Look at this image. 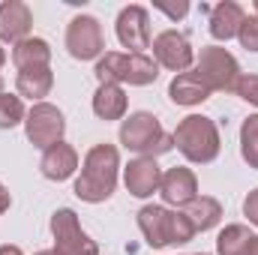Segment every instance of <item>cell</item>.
<instances>
[{"label": "cell", "mask_w": 258, "mask_h": 255, "mask_svg": "<svg viewBox=\"0 0 258 255\" xmlns=\"http://www.w3.org/2000/svg\"><path fill=\"white\" fill-rule=\"evenodd\" d=\"M51 234H54V249L60 255H99L96 240H90L81 231L78 216L69 207L54 210V216H51Z\"/></svg>", "instance_id": "52a82bcc"}, {"label": "cell", "mask_w": 258, "mask_h": 255, "mask_svg": "<svg viewBox=\"0 0 258 255\" xmlns=\"http://www.w3.org/2000/svg\"><path fill=\"white\" fill-rule=\"evenodd\" d=\"M138 228H141L144 240H147L153 249L189 243L195 237V228H192V222L186 219V213L165 210V207H159V204H147V207L138 210Z\"/></svg>", "instance_id": "7a4b0ae2"}, {"label": "cell", "mask_w": 258, "mask_h": 255, "mask_svg": "<svg viewBox=\"0 0 258 255\" xmlns=\"http://www.w3.org/2000/svg\"><path fill=\"white\" fill-rule=\"evenodd\" d=\"M6 63V51H3V48H0V66Z\"/></svg>", "instance_id": "1f68e13d"}, {"label": "cell", "mask_w": 258, "mask_h": 255, "mask_svg": "<svg viewBox=\"0 0 258 255\" xmlns=\"http://www.w3.org/2000/svg\"><path fill=\"white\" fill-rule=\"evenodd\" d=\"M117 39L129 48V54H141L150 48V18L144 6H126L117 15Z\"/></svg>", "instance_id": "8fae6325"}, {"label": "cell", "mask_w": 258, "mask_h": 255, "mask_svg": "<svg viewBox=\"0 0 258 255\" xmlns=\"http://www.w3.org/2000/svg\"><path fill=\"white\" fill-rule=\"evenodd\" d=\"M93 111L102 120H120L126 114V93L120 84H99L93 93Z\"/></svg>", "instance_id": "ac0fdd59"}, {"label": "cell", "mask_w": 258, "mask_h": 255, "mask_svg": "<svg viewBox=\"0 0 258 255\" xmlns=\"http://www.w3.org/2000/svg\"><path fill=\"white\" fill-rule=\"evenodd\" d=\"M120 144L126 150H135L141 156L156 159V156H162V153H168L174 147V138L159 126V120L153 114L135 111V114H129L126 120L120 123Z\"/></svg>", "instance_id": "5b68a950"}, {"label": "cell", "mask_w": 258, "mask_h": 255, "mask_svg": "<svg viewBox=\"0 0 258 255\" xmlns=\"http://www.w3.org/2000/svg\"><path fill=\"white\" fill-rule=\"evenodd\" d=\"M30 27H33V15H30L27 3H21V0L0 3V39L3 42H15L18 45L21 39H27Z\"/></svg>", "instance_id": "5bb4252c"}, {"label": "cell", "mask_w": 258, "mask_h": 255, "mask_svg": "<svg viewBox=\"0 0 258 255\" xmlns=\"http://www.w3.org/2000/svg\"><path fill=\"white\" fill-rule=\"evenodd\" d=\"M234 93H237L240 99H246L249 105H258V75H240Z\"/></svg>", "instance_id": "484cf974"}, {"label": "cell", "mask_w": 258, "mask_h": 255, "mask_svg": "<svg viewBox=\"0 0 258 255\" xmlns=\"http://www.w3.org/2000/svg\"><path fill=\"white\" fill-rule=\"evenodd\" d=\"M12 63L18 69H30V66H48L51 63V48L45 39L39 36H27L12 48Z\"/></svg>", "instance_id": "44dd1931"}, {"label": "cell", "mask_w": 258, "mask_h": 255, "mask_svg": "<svg viewBox=\"0 0 258 255\" xmlns=\"http://www.w3.org/2000/svg\"><path fill=\"white\" fill-rule=\"evenodd\" d=\"M198 255H207V252H198Z\"/></svg>", "instance_id": "d590c367"}, {"label": "cell", "mask_w": 258, "mask_h": 255, "mask_svg": "<svg viewBox=\"0 0 258 255\" xmlns=\"http://www.w3.org/2000/svg\"><path fill=\"white\" fill-rule=\"evenodd\" d=\"M243 213L249 216V222L258 225V189H252L246 195V201H243Z\"/></svg>", "instance_id": "4316f807"}, {"label": "cell", "mask_w": 258, "mask_h": 255, "mask_svg": "<svg viewBox=\"0 0 258 255\" xmlns=\"http://www.w3.org/2000/svg\"><path fill=\"white\" fill-rule=\"evenodd\" d=\"M51 84H54V75L48 66H30V69H18V78H15V87H18V96H27V99H42L51 93Z\"/></svg>", "instance_id": "e0dca14e"}, {"label": "cell", "mask_w": 258, "mask_h": 255, "mask_svg": "<svg viewBox=\"0 0 258 255\" xmlns=\"http://www.w3.org/2000/svg\"><path fill=\"white\" fill-rule=\"evenodd\" d=\"M117 168H120V156L114 144H96L87 150L81 174L75 180V195L87 204H99L108 201L117 186Z\"/></svg>", "instance_id": "6da1fadb"}, {"label": "cell", "mask_w": 258, "mask_h": 255, "mask_svg": "<svg viewBox=\"0 0 258 255\" xmlns=\"http://www.w3.org/2000/svg\"><path fill=\"white\" fill-rule=\"evenodd\" d=\"M252 9H255V15H258V0H255V3H252Z\"/></svg>", "instance_id": "d6a6232c"}, {"label": "cell", "mask_w": 258, "mask_h": 255, "mask_svg": "<svg viewBox=\"0 0 258 255\" xmlns=\"http://www.w3.org/2000/svg\"><path fill=\"white\" fill-rule=\"evenodd\" d=\"M153 57H156V66H165L171 72H186L192 66V45L183 33L177 30H165L153 39Z\"/></svg>", "instance_id": "30bf717a"}, {"label": "cell", "mask_w": 258, "mask_h": 255, "mask_svg": "<svg viewBox=\"0 0 258 255\" xmlns=\"http://www.w3.org/2000/svg\"><path fill=\"white\" fill-rule=\"evenodd\" d=\"M123 183H126L129 195H135V198L153 195V192L159 189V183H162V171H159L156 159H150V156L132 159L123 168Z\"/></svg>", "instance_id": "7c38bea8"}, {"label": "cell", "mask_w": 258, "mask_h": 255, "mask_svg": "<svg viewBox=\"0 0 258 255\" xmlns=\"http://www.w3.org/2000/svg\"><path fill=\"white\" fill-rule=\"evenodd\" d=\"M0 255H24L18 246H12V243H6V246H0Z\"/></svg>", "instance_id": "f546056e"}, {"label": "cell", "mask_w": 258, "mask_h": 255, "mask_svg": "<svg viewBox=\"0 0 258 255\" xmlns=\"http://www.w3.org/2000/svg\"><path fill=\"white\" fill-rule=\"evenodd\" d=\"M258 246V234H252L246 225H228L216 237L219 255H252Z\"/></svg>", "instance_id": "d6986e66"}, {"label": "cell", "mask_w": 258, "mask_h": 255, "mask_svg": "<svg viewBox=\"0 0 258 255\" xmlns=\"http://www.w3.org/2000/svg\"><path fill=\"white\" fill-rule=\"evenodd\" d=\"M66 51L75 60H96L105 51L102 27L93 15H75L66 27Z\"/></svg>", "instance_id": "ba28073f"}, {"label": "cell", "mask_w": 258, "mask_h": 255, "mask_svg": "<svg viewBox=\"0 0 258 255\" xmlns=\"http://www.w3.org/2000/svg\"><path fill=\"white\" fill-rule=\"evenodd\" d=\"M24 102L21 96H12V93H0V129H12L24 120Z\"/></svg>", "instance_id": "cb8c5ba5"}, {"label": "cell", "mask_w": 258, "mask_h": 255, "mask_svg": "<svg viewBox=\"0 0 258 255\" xmlns=\"http://www.w3.org/2000/svg\"><path fill=\"white\" fill-rule=\"evenodd\" d=\"M0 93H3V78H0Z\"/></svg>", "instance_id": "836d02e7"}, {"label": "cell", "mask_w": 258, "mask_h": 255, "mask_svg": "<svg viewBox=\"0 0 258 255\" xmlns=\"http://www.w3.org/2000/svg\"><path fill=\"white\" fill-rule=\"evenodd\" d=\"M240 153L249 162V168H258V114L246 117L240 126Z\"/></svg>", "instance_id": "603a6c76"}, {"label": "cell", "mask_w": 258, "mask_h": 255, "mask_svg": "<svg viewBox=\"0 0 258 255\" xmlns=\"http://www.w3.org/2000/svg\"><path fill=\"white\" fill-rule=\"evenodd\" d=\"M171 138H174L177 150H180L189 162H201V165L213 162V159L219 156V147H222L216 123H213L210 117H204V114H189V117H183V120L177 123V129H174Z\"/></svg>", "instance_id": "277c9868"}, {"label": "cell", "mask_w": 258, "mask_h": 255, "mask_svg": "<svg viewBox=\"0 0 258 255\" xmlns=\"http://www.w3.org/2000/svg\"><path fill=\"white\" fill-rule=\"evenodd\" d=\"M243 18H246L243 6H237V3H231V0L216 3V6L210 9V36H213V39H231V36H237Z\"/></svg>", "instance_id": "2e32d148"}, {"label": "cell", "mask_w": 258, "mask_h": 255, "mask_svg": "<svg viewBox=\"0 0 258 255\" xmlns=\"http://www.w3.org/2000/svg\"><path fill=\"white\" fill-rule=\"evenodd\" d=\"M168 96H171V102H177V105H201V102L210 96V90L195 78L192 72H180V75H174V81L168 84Z\"/></svg>", "instance_id": "ffe728a7"}, {"label": "cell", "mask_w": 258, "mask_h": 255, "mask_svg": "<svg viewBox=\"0 0 258 255\" xmlns=\"http://www.w3.org/2000/svg\"><path fill=\"white\" fill-rule=\"evenodd\" d=\"M96 78L99 84H132V87H147L156 81L159 66L147 54H120L108 51L96 60Z\"/></svg>", "instance_id": "3957f363"}, {"label": "cell", "mask_w": 258, "mask_h": 255, "mask_svg": "<svg viewBox=\"0 0 258 255\" xmlns=\"http://www.w3.org/2000/svg\"><path fill=\"white\" fill-rule=\"evenodd\" d=\"M159 192L165 198V204H174V207H189L195 198H198V180L189 168H171L162 174V183Z\"/></svg>", "instance_id": "4fadbf2b"}, {"label": "cell", "mask_w": 258, "mask_h": 255, "mask_svg": "<svg viewBox=\"0 0 258 255\" xmlns=\"http://www.w3.org/2000/svg\"><path fill=\"white\" fill-rule=\"evenodd\" d=\"M252 255H258V246H255V252H252Z\"/></svg>", "instance_id": "e575fe53"}, {"label": "cell", "mask_w": 258, "mask_h": 255, "mask_svg": "<svg viewBox=\"0 0 258 255\" xmlns=\"http://www.w3.org/2000/svg\"><path fill=\"white\" fill-rule=\"evenodd\" d=\"M9 207H12V195H9V189L0 183V213H6Z\"/></svg>", "instance_id": "f1b7e54d"}, {"label": "cell", "mask_w": 258, "mask_h": 255, "mask_svg": "<svg viewBox=\"0 0 258 255\" xmlns=\"http://www.w3.org/2000/svg\"><path fill=\"white\" fill-rule=\"evenodd\" d=\"M156 9H162L168 18H174V21H177V18H183V15L189 12V3H177V6H168V3H156Z\"/></svg>", "instance_id": "83f0119b"}, {"label": "cell", "mask_w": 258, "mask_h": 255, "mask_svg": "<svg viewBox=\"0 0 258 255\" xmlns=\"http://www.w3.org/2000/svg\"><path fill=\"white\" fill-rule=\"evenodd\" d=\"M24 132H27V138H30L36 147H45V150H48V147H54L57 141H63L66 120L54 105L36 102V105L27 111V117H24Z\"/></svg>", "instance_id": "9c48e42d"}, {"label": "cell", "mask_w": 258, "mask_h": 255, "mask_svg": "<svg viewBox=\"0 0 258 255\" xmlns=\"http://www.w3.org/2000/svg\"><path fill=\"white\" fill-rule=\"evenodd\" d=\"M75 168H78V153H75V147L66 144V141H57L54 147H48V150L42 153V159H39L42 177L57 180V183L66 180V177H72Z\"/></svg>", "instance_id": "9a60e30c"}, {"label": "cell", "mask_w": 258, "mask_h": 255, "mask_svg": "<svg viewBox=\"0 0 258 255\" xmlns=\"http://www.w3.org/2000/svg\"><path fill=\"white\" fill-rule=\"evenodd\" d=\"M186 219L192 222L195 231H210V228H216L219 219H222V204H219L216 198L201 195V198H195L192 204L186 207Z\"/></svg>", "instance_id": "7402d4cb"}, {"label": "cell", "mask_w": 258, "mask_h": 255, "mask_svg": "<svg viewBox=\"0 0 258 255\" xmlns=\"http://www.w3.org/2000/svg\"><path fill=\"white\" fill-rule=\"evenodd\" d=\"M192 75L210 90V93H213V90L234 93V87H237V81H240V66H237V60H234L225 48L210 45V48L201 51Z\"/></svg>", "instance_id": "8992f818"}, {"label": "cell", "mask_w": 258, "mask_h": 255, "mask_svg": "<svg viewBox=\"0 0 258 255\" xmlns=\"http://www.w3.org/2000/svg\"><path fill=\"white\" fill-rule=\"evenodd\" d=\"M36 255H60L57 249H42V252H36Z\"/></svg>", "instance_id": "4dcf8cb0"}, {"label": "cell", "mask_w": 258, "mask_h": 255, "mask_svg": "<svg viewBox=\"0 0 258 255\" xmlns=\"http://www.w3.org/2000/svg\"><path fill=\"white\" fill-rule=\"evenodd\" d=\"M237 39H240V45H243L246 51H258V15H246V18H243Z\"/></svg>", "instance_id": "d4e9b609"}]
</instances>
